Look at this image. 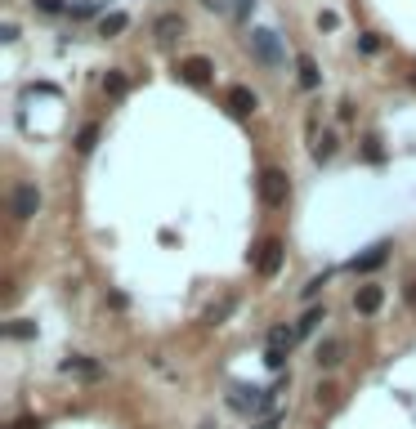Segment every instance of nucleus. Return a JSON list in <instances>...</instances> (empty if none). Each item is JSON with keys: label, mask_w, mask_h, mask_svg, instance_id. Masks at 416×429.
<instances>
[{"label": "nucleus", "mask_w": 416, "mask_h": 429, "mask_svg": "<svg viewBox=\"0 0 416 429\" xmlns=\"http://www.w3.org/2000/svg\"><path fill=\"white\" fill-rule=\"evenodd\" d=\"M59 371H63V376H86V381H98V376H103V367H98L94 358H81V353H76V358H63Z\"/></svg>", "instance_id": "obj_8"}, {"label": "nucleus", "mask_w": 416, "mask_h": 429, "mask_svg": "<svg viewBox=\"0 0 416 429\" xmlns=\"http://www.w3.org/2000/svg\"><path fill=\"white\" fill-rule=\"evenodd\" d=\"M412 86H416V76H412Z\"/></svg>", "instance_id": "obj_33"}, {"label": "nucleus", "mask_w": 416, "mask_h": 429, "mask_svg": "<svg viewBox=\"0 0 416 429\" xmlns=\"http://www.w3.org/2000/svg\"><path fill=\"white\" fill-rule=\"evenodd\" d=\"M390 251H394L390 242H376V246H367V251H362V255H354V259H349V269H354L358 277H367V273H376L380 264L390 259Z\"/></svg>", "instance_id": "obj_4"}, {"label": "nucleus", "mask_w": 416, "mask_h": 429, "mask_svg": "<svg viewBox=\"0 0 416 429\" xmlns=\"http://www.w3.org/2000/svg\"><path fill=\"white\" fill-rule=\"evenodd\" d=\"M5 336H14V340H31V336H36V322L19 318V322H9V326H5Z\"/></svg>", "instance_id": "obj_17"}, {"label": "nucleus", "mask_w": 416, "mask_h": 429, "mask_svg": "<svg viewBox=\"0 0 416 429\" xmlns=\"http://www.w3.org/2000/svg\"><path fill=\"white\" fill-rule=\"evenodd\" d=\"M126 14H108V19H103V36H116V31H126Z\"/></svg>", "instance_id": "obj_20"}, {"label": "nucleus", "mask_w": 416, "mask_h": 429, "mask_svg": "<svg viewBox=\"0 0 416 429\" xmlns=\"http://www.w3.org/2000/svg\"><path fill=\"white\" fill-rule=\"evenodd\" d=\"M295 72H300V86H305V90H318V86H323V72H318V63H313L309 54L295 58Z\"/></svg>", "instance_id": "obj_12"}, {"label": "nucleus", "mask_w": 416, "mask_h": 429, "mask_svg": "<svg viewBox=\"0 0 416 429\" xmlns=\"http://www.w3.org/2000/svg\"><path fill=\"white\" fill-rule=\"evenodd\" d=\"M295 340H300V336H295V326H273V331H269V349H287L291 353Z\"/></svg>", "instance_id": "obj_14"}, {"label": "nucleus", "mask_w": 416, "mask_h": 429, "mask_svg": "<svg viewBox=\"0 0 416 429\" xmlns=\"http://www.w3.org/2000/svg\"><path fill=\"white\" fill-rule=\"evenodd\" d=\"M336 148H340V139L327 130V135H323L318 143H313V161H318V166H323V161H331V157H336Z\"/></svg>", "instance_id": "obj_13"}, {"label": "nucleus", "mask_w": 416, "mask_h": 429, "mask_svg": "<svg viewBox=\"0 0 416 429\" xmlns=\"http://www.w3.org/2000/svg\"><path fill=\"white\" fill-rule=\"evenodd\" d=\"M31 5H36L41 14H59V9H63V0H31Z\"/></svg>", "instance_id": "obj_28"}, {"label": "nucleus", "mask_w": 416, "mask_h": 429, "mask_svg": "<svg viewBox=\"0 0 416 429\" xmlns=\"http://www.w3.org/2000/svg\"><path fill=\"white\" fill-rule=\"evenodd\" d=\"M380 304H385V286L367 282V286H358V291H354V313H362V318L380 313Z\"/></svg>", "instance_id": "obj_6"}, {"label": "nucleus", "mask_w": 416, "mask_h": 429, "mask_svg": "<svg viewBox=\"0 0 416 429\" xmlns=\"http://www.w3.org/2000/svg\"><path fill=\"white\" fill-rule=\"evenodd\" d=\"M282 255H287V251H282V242H278V237H264L260 251H255V273H260V277H278Z\"/></svg>", "instance_id": "obj_3"}, {"label": "nucleus", "mask_w": 416, "mask_h": 429, "mask_svg": "<svg viewBox=\"0 0 416 429\" xmlns=\"http://www.w3.org/2000/svg\"><path fill=\"white\" fill-rule=\"evenodd\" d=\"M94 139H98V125H94V121H90V125H81V135H76V153H90Z\"/></svg>", "instance_id": "obj_18"}, {"label": "nucleus", "mask_w": 416, "mask_h": 429, "mask_svg": "<svg viewBox=\"0 0 416 429\" xmlns=\"http://www.w3.org/2000/svg\"><path fill=\"white\" fill-rule=\"evenodd\" d=\"M327 277H331V273H318V277H309V282L300 286V295H305V300H318V291L327 286Z\"/></svg>", "instance_id": "obj_19"}, {"label": "nucleus", "mask_w": 416, "mask_h": 429, "mask_svg": "<svg viewBox=\"0 0 416 429\" xmlns=\"http://www.w3.org/2000/svg\"><path fill=\"white\" fill-rule=\"evenodd\" d=\"M358 49H362V54H376V49H380V36H376V31H362V36H358Z\"/></svg>", "instance_id": "obj_24"}, {"label": "nucleus", "mask_w": 416, "mask_h": 429, "mask_svg": "<svg viewBox=\"0 0 416 429\" xmlns=\"http://www.w3.org/2000/svg\"><path fill=\"white\" fill-rule=\"evenodd\" d=\"M367 161H385V148H380V139H367Z\"/></svg>", "instance_id": "obj_26"}, {"label": "nucleus", "mask_w": 416, "mask_h": 429, "mask_svg": "<svg viewBox=\"0 0 416 429\" xmlns=\"http://www.w3.org/2000/svg\"><path fill=\"white\" fill-rule=\"evenodd\" d=\"M153 31H157L161 41H171L175 31H184V19H179V14H161V19H157V27H153Z\"/></svg>", "instance_id": "obj_15"}, {"label": "nucleus", "mask_w": 416, "mask_h": 429, "mask_svg": "<svg viewBox=\"0 0 416 429\" xmlns=\"http://www.w3.org/2000/svg\"><path fill=\"white\" fill-rule=\"evenodd\" d=\"M327 322V304H313L309 313H305V318L300 322H295V336H300V340H309L313 331H318V326Z\"/></svg>", "instance_id": "obj_11"}, {"label": "nucleus", "mask_w": 416, "mask_h": 429, "mask_svg": "<svg viewBox=\"0 0 416 429\" xmlns=\"http://www.w3.org/2000/svg\"><path fill=\"white\" fill-rule=\"evenodd\" d=\"M251 54L264 63V68H282V45H278V36L273 31H251Z\"/></svg>", "instance_id": "obj_2"}, {"label": "nucleus", "mask_w": 416, "mask_h": 429, "mask_svg": "<svg viewBox=\"0 0 416 429\" xmlns=\"http://www.w3.org/2000/svg\"><path fill=\"white\" fill-rule=\"evenodd\" d=\"M331 403H336V389H331V385H318V407H331Z\"/></svg>", "instance_id": "obj_27"}, {"label": "nucleus", "mask_w": 416, "mask_h": 429, "mask_svg": "<svg viewBox=\"0 0 416 429\" xmlns=\"http://www.w3.org/2000/svg\"><path fill=\"white\" fill-rule=\"evenodd\" d=\"M98 5H103V0H86V5L72 9V19H90V14H98Z\"/></svg>", "instance_id": "obj_25"}, {"label": "nucleus", "mask_w": 416, "mask_h": 429, "mask_svg": "<svg viewBox=\"0 0 416 429\" xmlns=\"http://www.w3.org/2000/svg\"><path fill=\"white\" fill-rule=\"evenodd\" d=\"M264 367H269V371H282V367H287V349H269V353H264Z\"/></svg>", "instance_id": "obj_23"}, {"label": "nucleus", "mask_w": 416, "mask_h": 429, "mask_svg": "<svg viewBox=\"0 0 416 429\" xmlns=\"http://www.w3.org/2000/svg\"><path fill=\"white\" fill-rule=\"evenodd\" d=\"M179 76H184L188 86H210L215 63H210V58H202V54H188L184 63H179Z\"/></svg>", "instance_id": "obj_5"}, {"label": "nucleus", "mask_w": 416, "mask_h": 429, "mask_svg": "<svg viewBox=\"0 0 416 429\" xmlns=\"http://www.w3.org/2000/svg\"><path fill=\"white\" fill-rule=\"evenodd\" d=\"M103 90H108L112 98H121V94L130 90V81H126V72H108V76H103Z\"/></svg>", "instance_id": "obj_16"}, {"label": "nucleus", "mask_w": 416, "mask_h": 429, "mask_svg": "<svg viewBox=\"0 0 416 429\" xmlns=\"http://www.w3.org/2000/svg\"><path fill=\"white\" fill-rule=\"evenodd\" d=\"M336 23H340V19H336V14H331V9H323V14H318V27H323V31H331Z\"/></svg>", "instance_id": "obj_29"}, {"label": "nucleus", "mask_w": 416, "mask_h": 429, "mask_svg": "<svg viewBox=\"0 0 416 429\" xmlns=\"http://www.w3.org/2000/svg\"><path fill=\"white\" fill-rule=\"evenodd\" d=\"M313 362H318V367H340V362H345V340H340V336L323 340L318 353H313Z\"/></svg>", "instance_id": "obj_10"}, {"label": "nucleus", "mask_w": 416, "mask_h": 429, "mask_svg": "<svg viewBox=\"0 0 416 429\" xmlns=\"http://www.w3.org/2000/svg\"><path fill=\"white\" fill-rule=\"evenodd\" d=\"M282 420H287V411H269V416H260V420H251V429H278Z\"/></svg>", "instance_id": "obj_22"}, {"label": "nucleus", "mask_w": 416, "mask_h": 429, "mask_svg": "<svg viewBox=\"0 0 416 429\" xmlns=\"http://www.w3.org/2000/svg\"><path fill=\"white\" fill-rule=\"evenodd\" d=\"M251 9H255V0H238V19H251Z\"/></svg>", "instance_id": "obj_32"}, {"label": "nucleus", "mask_w": 416, "mask_h": 429, "mask_svg": "<svg viewBox=\"0 0 416 429\" xmlns=\"http://www.w3.org/2000/svg\"><path fill=\"white\" fill-rule=\"evenodd\" d=\"M403 300H407V309H416V277H412V282L403 286Z\"/></svg>", "instance_id": "obj_31"}, {"label": "nucleus", "mask_w": 416, "mask_h": 429, "mask_svg": "<svg viewBox=\"0 0 416 429\" xmlns=\"http://www.w3.org/2000/svg\"><path fill=\"white\" fill-rule=\"evenodd\" d=\"M255 103H260L255 90H246V86H233V90H228V112H233V117H251Z\"/></svg>", "instance_id": "obj_9"}, {"label": "nucleus", "mask_w": 416, "mask_h": 429, "mask_svg": "<svg viewBox=\"0 0 416 429\" xmlns=\"http://www.w3.org/2000/svg\"><path fill=\"white\" fill-rule=\"evenodd\" d=\"M9 429H41V420L36 416H19V420H14Z\"/></svg>", "instance_id": "obj_30"}, {"label": "nucleus", "mask_w": 416, "mask_h": 429, "mask_svg": "<svg viewBox=\"0 0 416 429\" xmlns=\"http://www.w3.org/2000/svg\"><path fill=\"white\" fill-rule=\"evenodd\" d=\"M260 202L269 206V210H282L291 202V175L287 170H278V166H269L260 175Z\"/></svg>", "instance_id": "obj_1"}, {"label": "nucleus", "mask_w": 416, "mask_h": 429, "mask_svg": "<svg viewBox=\"0 0 416 429\" xmlns=\"http://www.w3.org/2000/svg\"><path fill=\"white\" fill-rule=\"evenodd\" d=\"M233 309H238V300H224L220 309H210V313H206V322H210V326H220V322L228 318V313H233Z\"/></svg>", "instance_id": "obj_21"}, {"label": "nucleus", "mask_w": 416, "mask_h": 429, "mask_svg": "<svg viewBox=\"0 0 416 429\" xmlns=\"http://www.w3.org/2000/svg\"><path fill=\"white\" fill-rule=\"evenodd\" d=\"M36 210H41L36 184H19V188H14V219H31Z\"/></svg>", "instance_id": "obj_7"}]
</instances>
